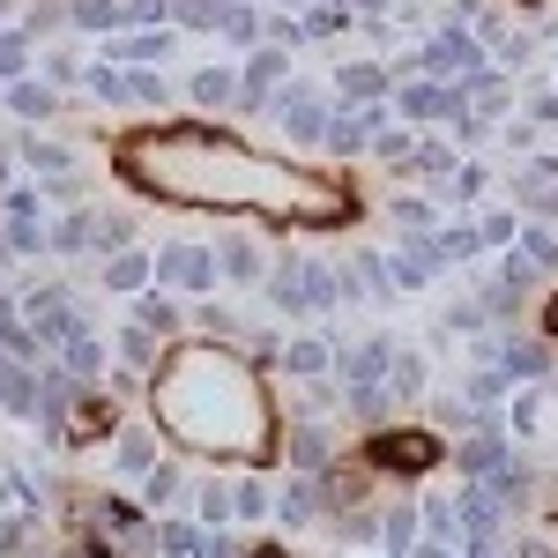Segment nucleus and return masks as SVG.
<instances>
[{
	"instance_id": "1",
	"label": "nucleus",
	"mask_w": 558,
	"mask_h": 558,
	"mask_svg": "<svg viewBox=\"0 0 558 558\" xmlns=\"http://www.w3.org/2000/svg\"><path fill=\"white\" fill-rule=\"evenodd\" d=\"M120 179L172 202V209H260V216H291V223H343L350 194L320 172H299L283 157H260L239 134H128L120 142Z\"/></svg>"
},
{
	"instance_id": "2",
	"label": "nucleus",
	"mask_w": 558,
	"mask_h": 558,
	"mask_svg": "<svg viewBox=\"0 0 558 558\" xmlns=\"http://www.w3.org/2000/svg\"><path fill=\"white\" fill-rule=\"evenodd\" d=\"M149 417L202 462H260L276 447V402L239 343H172L149 387Z\"/></svg>"
},
{
	"instance_id": "3",
	"label": "nucleus",
	"mask_w": 558,
	"mask_h": 558,
	"mask_svg": "<svg viewBox=\"0 0 558 558\" xmlns=\"http://www.w3.org/2000/svg\"><path fill=\"white\" fill-rule=\"evenodd\" d=\"M336 299H343V283H336L328 260H276L268 268V305L291 313V320H320Z\"/></svg>"
},
{
	"instance_id": "4",
	"label": "nucleus",
	"mask_w": 558,
	"mask_h": 558,
	"mask_svg": "<svg viewBox=\"0 0 558 558\" xmlns=\"http://www.w3.org/2000/svg\"><path fill=\"white\" fill-rule=\"evenodd\" d=\"M216 283H223V268H216L209 239H172V246L157 254V291H172V299H209Z\"/></svg>"
},
{
	"instance_id": "5",
	"label": "nucleus",
	"mask_w": 558,
	"mask_h": 558,
	"mask_svg": "<svg viewBox=\"0 0 558 558\" xmlns=\"http://www.w3.org/2000/svg\"><path fill=\"white\" fill-rule=\"evenodd\" d=\"M268 112L283 120V134H291V142H320V149H328V128H336V105H328V97H320L313 83H283Z\"/></svg>"
},
{
	"instance_id": "6",
	"label": "nucleus",
	"mask_w": 558,
	"mask_h": 558,
	"mask_svg": "<svg viewBox=\"0 0 558 558\" xmlns=\"http://www.w3.org/2000/svg\"><path fill=\"white\" fill-rule=\"evenodd\" d=\"M283 83H291V52L283 45H254L246 68H239V112H268Z\"/></svg>"
},
{
	"instance_id": "7",
	"label": "nucleus",
	"mask_w": 558,
	"mask_h": 558,
	"mask_svg": "<svg viewBox=\"0 0 558 558\" xmlns=\"http://www.w3.org/2000/svg\"><path fill=\"white\" fill-rule=\"evenodd\" d=\"M417 68H425V75H439V83H462V75H476V68H484V45H476L462 23H447V31H432V38H425Z\"/></svg>"
},
{
	"instance_id": "8",
	"label": "nucleus",
	"mask_w": 558,
	"mask_h": 558,
	"mask_svg": "<svg viewBox=\"0 0 558 558\" xmlns=\"http://www.w3.org/2000/svg\"><path fill=\"white\" fill-rule=\"evenodd\" d=\"M514 462V447H507V425L499 417H484V425H470V439L454 447V470L470 476V484H484V476H499Z\"/></svg>"
},
{
	"instance_id": "9",
	"label": "nucleus",
	"mask_w": 558,
	"mask_h": 558,
	"mask_svg": "<svg viewBox=\"0 0 558 558\" xmlns=\"http://www.w3.org/2000/svg\"><path fill=\"white\" fill-rule=\"evenodd\" d=\"M186 507H194V521H202V529H223V521L239 514V476L194 470V476H186Z\"/></svg>"
},
{
	"instance_id": "10",
	"label": "nucleus",
	"mask_w": 558,
	"mask_h": 558,
	"mask_svg": "<svg viewBox=\"0 0 558 558\" xmlns=\"http://www.w3.org/2000/svg\"><path fill=\"white\" fill-rule=\"evenodd\" d=\"M216 246V268H223V283H260L276 260L260 254V239L254 231H223V239H209Z\"/></svg>"
},
{
	"instance_id": "11",
	"label": "nucleus",
	"mask_w": 558,
	"mask_h": 558,
	"mask_svg": "<svg viewBox=\"0 0 558 558\" xmlns=\"http://www.w3.org/2000/svg\"><path fill=\"white\" fill-rule=\"evenodd\" d=\"M320 514H328V476H291V484L276 492V521H283V529H313Z\"/></svg>"
},
{
	"instance_id": "12",
	"label": "nucleus",
	"mask_w": 558,
	"mask_h": 558,
	"mask_svg": "<svg viewBox=\"0 0 558 558\" xmlns=\"http://www.w3.org/2000/svg\"><path fill=\"white\" fill-rule=\"evenodd\" d=\"M97 283H105V291H120V299H142V291H157V254H142V246H128V254H105Z\"/></svg>"
},
{
	"instance_id": "13",
	"label": "nucleus",
	"mask_w": 558,
	"mask_h": 558,
	"mask_svg": "<svg viewBox=\"0 0 558 558\" xmlns=\"http://www.w3.org/2000/svg\"><path fill=\"white\" fill-rule=\"evenodd\" d=\"M283 439H291L283 454H291V470H299V476H328V470H336V439H328V425L299 417V425L283 432Z\"/></svg>"
},
{
	"instance_id": "14",
	"label": "nucleus",
	"mask_w": 558,
	"mask_h": 558,
	"mask_svg": "<svg viewBox=\"0 0 558 558\" xmlns=\"http://www.w3.org/2000/svg\"><path fill=\"white\" fill-rule=\"evenodd\" d=\"M380 134H387L380 105H350V112H336V128H328V149H336V157H357V149H373Z\"/></svg>"
},
{
	"instance_id": "15",
	"label": "nucleus",
	"mask_w": 558,
	"mask_h": 558,
	"mask_svg": "<svg viewBox=\"0 0 558 558\" xmlns=\"http://www.w3.org/2000/svg\"><path fill=\"white\" fill-rule=\"evenodd\" d=\"M336 357H343V350L328 343V336H291V343H283V373H291V380H336Z\"/></svg>"
},
{
	"instance_id": "16",
	"label": "nucleus",
	"mask_w": 558,
	"mask_h": 558,
	"mask_svg": "<svg viewBox=\"0 0 558 558\" xmlns=\"http://www.w3.org/2000/svg\"><path fill=\"white\" fill-rule=\"evenodd\" d=\"M15 165H31V172L45 179V186H52V179H68L75 172V157H68V142H45V134H15Z\"/></svg>"
},
{
	"instance_id": "17",
	"label": "nucleus",
	"mask_w": 558,
	"mask_h": 558,
	"mask_svg": "<svg viewBox=\"0 0 558 558\" xmlns=\"http://www.w3.org/2000/svg\"><path fill=\"white\" fill-rule=\"evenodd\" d=\"M186 97L202 112H239V68H194L186 75Z\"/></svg>"
},
{
	"instance_id": "18",
	"label": "nucleus",
	"mask_w": 558,
	"mask_h": 558,
	"mask_svg": "<svg viewBox=\"0 0 558 558\" xmlns=\"http://www.w3.org/2000/svg\"><path fill=\"white\" fill-rule=\"evenodd\" d=\"M0 97H8V112H15V120H31V128H45V120L60 112V83H38V75H23V83H8Z\"/></svg>"
},
{
	"instance_id": "19",
	"label": "nucleus",
	"mask_w": 558,
	"mask_h": 558,
	"mask_svg": "<svg viewBox=\"0 0 558 558\" xmlns=\"http://www.w3.org/2000/svg\"><path fill=\"white\" fill-rule=\"evenodd\" d=\"M544 417H551V380H529V387L514 395V402L499 410V425L514 432V439H529V432H544Z\"/></svg>"
},
{
	"instance_id": "20",
	"label": "nucleus",
	"mask_w": 558,
	"mask_h": 558,
	"mask_svg": "<svg viewBox=\"0 0 558 558\" xmlns=\"http://www.w3.org/2000/svg\"><path fill=\"white\" fill-rule=\"evenodd\" d=\"M432 454H439L432 432H387V439H373V462H387V470H425Z\"/></svg>"
},
{
	"instance_id": "21",
	"label": "nucleus",
	"mask_w": 558,
	"mask_h": 558,
	"mask_svg": "<svg viewBox=\"0 0 558 558\" xmlns=\"http://www.w3.org/2000/svg\"><path fill=\"white\" fill-rule=\"evenodd\" d=\"M336 89H343V105H380L387 89H395V75H387L380 60H350V68H336Z\"/></svg>"
},
{
	"instance_id": "22",
	"label": "nucleus",
	"mask_w": 558,
	"mask_h": 558,
	"mask_svg": "<svg viewBox=\"0 0 558 558\" xmlns=\"http://www.w3.org/2000/svg\"><path fill=\"white\" fill-rule=\"evenodd\" d=\"M157 60H172V23H165V31H128V38H112V68H157Z\"/></svg>"
},
{
	"instance_id": "23",
	"label": "nucleus",
	"mask_w": 558,
	"mask_h": 558,
	"mask_svg": "<svg viewBox=\"0 0 558 558\" xmlns=\"http://www.w3.org/2000/svg\"><path fill=\"white\" fill-rule=\"evenodd\" d=\"M417 529H425V507H387V521H380V558H410L417 551Z\"/></svg>"
},
{
	"instance_id": "24",
	"label": "nucleus",
	"mask_w": 558,
	"mask_h": 558,
	"mask_svg": "<svg viewBox=\"0 0 558 558\" xmlns=\"http://www.w3.org/2000/svg\"><path fill=\"white\" fill-rule=\"evenodd\" d=\"M112 357H120V365H142V373H149V365H165V350H157V328H142V320H120V328H112Z\"/></svg>"
},
{
	"instance_id": "25",
	"label": "nucleus",
	"mask_w": 558,
	"mask_h": 558,
	"mask_svg": "<svg viewBox=\"0 0 558 558\" xmlns=\"http://www.w3.org/2000/svg\"><path fill=\"white\" fill-rule=\"evenodd\" d=\"M105 357H112V343H97V336H75V343L60 350V373L75 387H97V373H105Z\"/></svg>"
},
{
	"instance_id": "26",
	"label": "nucleus",
	"mask_w": 558,
	"mask_h": 558,
	"mask_svg": "<svg viewBox=\"0 0 558 558\" xmlns=\"http://www.w3.org/2000/svg\"><path fill=\"white\" fill-rule=\"evenodd\" d=\"M112 470H120V476H149V470H157V432L128 425V432H120V447H112Z\"/></svg>"
},
{
	"instance_id": "27",
	"label": "nucleus",
	"mask_w": 558,
	"mask_h": 558,
	"mask_svg": "<svg viewBox=\"0 0 558 558\" xmlns=\"http://www.w3.org/2000/svg\"><path fill=\"white\" fill-rule=\"evenodd\" d=\"M402 179H454V149H447L439 134H417V149H410Z\"/></svg>"
},
{
	"instance_id": "28",
	"label": "nucleus",
	"mask_w": 558,
	"mask_h": 558,
	"mask_svg": "<svg viewBox=\"0 0 558 558\" xmlns=\"http://www.w3.org/2000/svg\"><path fill=\"white\" fill-rule=\"evenodd\" d=\"M387 387H395V402H417V395L432 387L425 350H395V373H387Z\"/></svg>"
},
{
	"instance_id": "29",
	"label": "nucleus",
	"mask_w": 558,
	"mask_h": 558,
	"mask_svg": "<svg viewBox=\"0 0 558 558\" xmlns=\"http://www.w3.org/2000/svg\"><path fill=\"white\" fill-rule=\"evenodd\" d=\"M83 83L97 105H134V75L128 68H112V60H97V68H83Z\"/></svg>"
},
{
	"instance_id": "30",
	"label": "nucleus",
	"mask_w": 558,
	"mask_h": 558,
	"mask_svg": "<svg viewBox=\"0 0 558 558\" xmlns=\"http://www.w3.org/2000/svg\"><path fill=\"white\" fill-rule=\"evenodd\" d=\"M194 23V31H223L231 23V0H172V31Z\"/></svg>"
},
{
	"instance_id": "31",
	"label": "nucleus",
	"mask_w": 558,
	"mask_h": 558,
	"mask_svg": "<svg viewBox=\"0 0 558 558\" xmlns=\"http://www.w3.org/2000/svg\"><path fill=\"white\" fill-rule=\"evenodd\" d=\"M484 328H492V305L484 299H454L447 305V336H476V343H484Z\"/></svg>"
},
{
	"instance_id": "32",
	"label": "nucleus",
	"mask_w": 558,
	"mask_h": 558,
	"mask_svg": "<svg viewBox=\"0 0 558 558\" xmlns=\"http://www.w3.org/2000/svg\"><path fill=\"white\" fill-rule=\"evenodd\" d=\"M75 31H120V0H68Z\"/></svg>"
},
{
	"instance_id": "33",
	"label": "nucleus",
	"mask_w": 558,
	"mask_h": 558,
	"mask_svg": "<svg viewBox=\"0 0 558 558\" xmlns=\"http://www.w3.org/2000/svg\"><path fill=\"white\" fill-rule=\"evenodd\" d=\"M186 476H194V470H179V462H157V470L142 476V492H149V507H165V499H179V492H186Z\"/></svg>"
},
{
	"instance_id": "34",
	"label": "nucleus",
	"mask_w": 558,
	"mask_h": 558,
	"mask_svg": "<svg viewBox=\"0 0 558 558\" xmlns=\"http://www.w3.org/2000/svg\"><path fill=\"white\" fill-rule=\"evenodd\" d=\"M23 75H31V38L0 31V83H23Z\"/></svg>"
},
{
	"instance_id": "35",
	"label": "nucleus",
	"mask_w": 558,
	"mask_h": 558,
	"mask_svg": "<svg viewBox=\"0 0 558 558\" xmlns=\"http://www.w3.org/2000/svg\"><path fill=\"white\" fill-rule=\"evenodd\" d=\"M276 514V492L260 476H239V521H268Z\"/></svg>"
},
{
	"instance_id": "36",
	"label": "nucleus",
	"mask_w": 558,
	"mask_h": 558,
	"mask_svg": "<svg viewBox=\"0 0 558 558\" xmlns=\"http://www.w3.org/2000/svg\"><path fill=\"white\" fill-rule=\"evenodd\" d=\"M514 254H529V260H536V268H558V239H551V231H544V223H521Z\"/></svg>"
},
{
	"instance_id": "37",
	"label": "nucleus",
	"mask_w": 558,
	"mask_h": 558,
	"mask_svg": "<svg viewBox=\"0 0 558 558\" xmlns=\"http://www.w3.org/2000/svg\"><path fill=\"white\" fill-rule=\"evenodd\" d=\"M157 551H165V558H202V529H194V521H172V529H157Z\"/></svg>"
},
{
	"instance_id": "38",
	"label": "nucleus",
	"mask_w": 558,
	"mask_h": 558,
	"mask_svg": "<svg viewBox=\"0 0 558 558\" xmlns=\"http://www.w3.org/2000/svg\"><path fill=\"white\" fill-rule=\"evenodd\" d=\"M484 254V231L476 223H454V231H439V260H470Z\"/></svg>"
},
{
	"instance_id": "39",
	"label": "nucleus",
	"mask_w": 558,
	"mask_h": 558,
	"mask_svg": "<svg viewBox=\"0 0 558 558\" xmlns=\"http://www.w3.org/2000/svg\"><path fill=\"white\" fill-rule=\"evenodd\" d=\"M387 216H395L402 231H432V202H417V194H402V202H387Z\"/></svg>"
},
{
	"instance_id": "40",
	"label": "nucleus",
	"mask_w": 558,
	"mask_h": 558,
	"mask_svg": "<svg viewBox=\"0 0 558 558\" xmlns=\"http://www.w3.org/2000/svg\"><path fill=\"white\" fill-rule=\"evenodd\" d=\"M476 231H484V246H514V239H521V216H484Z\"/></svg>"
},
{
	"instance_id": "41",
	"label": "nucleus",
	"mask_w": 558,
	"mask_h": 558,
	"mask_svg": "<svg viewBox=\"0 0 558 558\" xmlns=\"http://www.w3.org/2000/svg\"><path fill=\"white\" fill-rule=\"evenodd\" d=\"M484 194V172L476 165H454V202H476Z\"/></svg>"
},
{
	"instance_id": "42",
	"label": "nucleus",
	"mask_w": 558,
	"mask_h": 558,
	"mask_svg": "<svg viewBox=\"0 0 558 558\" xmlns=\"http://www.w3.org/2000/svg\"><path fill=\"white\" fill-rule=\"evenodd\" d=\"M202 558H239V544H231L223 529H202Z\"/></svg>"
},
{
	"instance_id": "43",
	"label": "nucleus",
	"mask_w": 558,
	"mask_h": 558,
	"mask_svg": "<svg viewBox=\"0 0 558 558\" xmlns=\"http://www.w3.org/2000/svg\"><path fill=\"white\" fill-rule=\"evenodd\" d=\"M470 558H514V551H507L499 536H470Z\"/></svg>"
},
{
	"instance_id": "44",
	"label": "nucleus",
	"mask_w": 558,
	"mask_h": 558,
	"mask_svg": "<svg viewBox=\"0 0 558 558\" xmlns=\"http://www.w3.org/2000/svg\"><path fill=\"white\" fill-rule=\"evenodd\" d=\"M544 328H551V343H558V299H551V305H544Z\"/></svg>"
},
{
	"instance_id": "45",
	"label": "nucleus",
	"mask_w": 558,
	"mask_h": 558,
	"mask_svg": "<svg viewBox=\"0 0 558 558\" xmlns=\"http://www.w3.org/2000/svg\"><path fill=\"white\" fill-rule=\"evenodd\" d=\"M8 165H15V142H0V179H8Z\"/></svg>"
},
{
	"instance_id": "46",
	"label": "nucleus",
	"mask_w": 558,
	"mask_h": 558,
	"mask_svg": "<svg viewBox=\"0 0 558 558\" xmlns=\"http://www.w3.org/2000/svg\"><path fill=\"white\" fill-rule=\"evenodd\" d=\"M246 558H283V551H276V544H254V551H246Z\"/></svg>"
}]
</instances>
